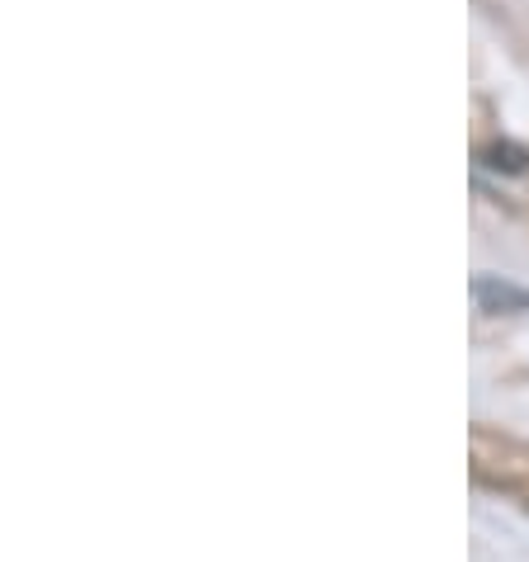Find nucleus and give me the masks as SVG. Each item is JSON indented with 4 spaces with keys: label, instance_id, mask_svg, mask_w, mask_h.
Listing matches in <instances>:
<instances>
[{
    "label": "nucleus",
    "instance_id": "nucleus-1",
    "mask_svg": "<svg viewBox=\"0 0 529 562\" xmlns=\"http://www.w3.org/2000/svg\"><path fill=\"white\" fill-rule=\"evenodd\" d=\"M469 454H473V477L492 492L506 496H529V445H520L516 435L473 426L469 435Z\"/></svg>",
    "mask_w": 529,
    "mask_h": 562
},
{
    "label": "nucleus",
    "instance_id": "nucleus-2",
    "mask_svg": "<svg viewBox=\"0 0 529 562\" xmlns=\"http://www.w3.org/2000/svg\"><path fill=\"white\" fill-rule=\"evenodd\" d=\"M525 510H529V496H525Z\"/></svg>",
    "mask_w": 529,
    "mask_h": 562
}]
</instances>
